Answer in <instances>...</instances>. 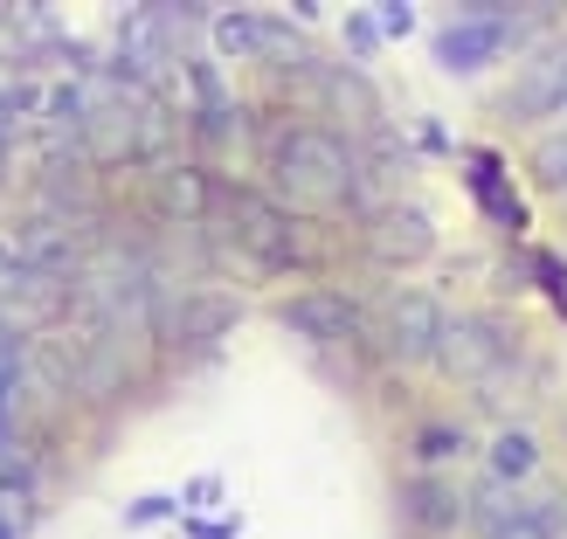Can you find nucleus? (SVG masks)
I'll return each mask as SVG.
<instances>
[{
    "instance_id": "1",
    "label": "nucleus",
    "mask_w": 567,
    "mask_h": 539,
    "mask_svg": "<svg viewBox=\"0 0 567 539\" xmlns=\"http://www.w3.org/2000/svg\"><path fill=\"white\" fill-rule=\"evenodd\" d=\"M270 194L284 208H339L360 194V166L347 138L326 125H298L270 146Z\"/></svg>"
},
{
    "instance_id": "2",
    "label": "nucleus",
    "mask_w": 567,
    "mask_h": 539,
    "mask_svg": "<svg viewBox=\"0 0 567 539\" xmlns=\"http://www.w3.org/2000/svg\"><path fill=\"white\" fill-rule=\"evenodd\" d=\"M215 201H221V215H229V236H236L257 263H291V257H298V242H291V215H284L270 194L221 187Z\"/></svg>"
},
{
    "instance_id": "3",
    "label": "nucleus",
    "mask_w": 567,
    "mask_h": 539,
    "mask_svg": "<svg viewBox=\"0 0 567 539\" xmlns=\"http://www.w3.org/2000/svg\"><path fill=\"white\" fill-rule=\"evenodd\" d=\"M471 526H477V539H560L554 532V512L547 505H533V498H513L492 477V485H477L471 491Z\"/></svg>"
},
{
    "instance_id": "4",
    "label": "nucleus",
    "mask_w": 567,
    "mask_h": 539,
    "mask_svg": "<svg viewBox=\"0 0 567 539\" xmlns=\"http://www.w3.org/2000/svg\"><path fill=\"white\" fill-rule=\"evenodd\" d=\"M443 304L430 291H394L388 298V353L394 360H443Z\"/></svg>"
},
{
    "instance_id": "5",
    "label": "nucleus",
    "mask_w": 567,
    "mask_h": 539,
    "mask_svg": "<svg viewBox=\"0 0 567 539\" xmlns=\"http://www.w3.org/2000/svg\"><path fill=\"white\" fill-rule=\"evenodd\" d=\"M284 325H291L298 339H311V346H353L360 311H353L347 291H298L291 304H284Z\"/></svg>"
},
{
    "instance_id": "6",
    "label": "nucleus",
    "mask_w": 567,
    "mask_h": 539,
    "mask_svg": "<svg viewBox=\"0 0 567 539\" xmlns=\"http://www.w3.org/2000/svg\"><path fill=\"white\" fill-rule=\"evenodd\" d=\"M443 360H450V374H457V381H492L498 366L513 360V346H505L498 325H485V319H450Z\"/></svg>"
},
{
    "instance_id": "7",
    "label": "nucleus",
    "mask_w": 567,
    "mask_h": 539,
    "mask_svg": "<svg viewBox=\"0 0 567 539\" xmlns=\"http://www.w3.org/2000/svg\"><path fill=\"white\" fill-rule=\"evenodd\" d=\"M505 8H485V14H471V21H457V28H443V42H436V55L450 70H477V63H492L498 55V42H505V21H498Z\"/></svg>"
},
{
    "instance_id": "8",
    "label": "nucleus",
    "mask_w": 567,
    "mask_h": 539,
    "mask_svg": "<svg viewBox=\"0 0 567 539\" xmlns=\"http://www.w3.org/2000/svg\"><path fill=\"white\" fill-rule=\"evenodd\" d=\"M430 215H415V208H388L381 221H374V249H381V257H394V263H402V257H430Z\"/></svg>"
},
{
    "instance_id": "9",
    "label": "nucleus",
    "mask_w": 567,
    "mask_h": 539,
    "mask_svg": "<svg viewBox=\"0 0 567 539\" xmlns=\"http://www.w3.org/2000/svg\"><path fill=\"white\" fill-rule=\"evenodd\" d=\"M409 512H415L422 532H450V526L471 512V498H464L457 485H443V477H422V485L409 491Z\"/></svg>"
},
{
    "instance_id": "10",
    "label": "nucleus",
    "mask_w": 567,
    "mask_h": 539,
    "mask_svg": "<svg viewBox=\"0 0 567 539\" xmlns=\"http://www.w3.org/2000/svg\"><path fill=\"white\" fill-rule=\"evenodd\" d=\"M519 111H560L567 104V49L560 55H547V63H533L526 76H519V97H513Z\"/></svg>"
},
{
    "instance_id": "11",
    "label": "nucleus",
    "mask_w": 567,
    "mask_h": 539,
    "mask_svg": "<svg viewBox=\"0 0 567 539\" xmlns=\"http://www.w3.org/2000/svg\"><path fill=\"white\" fill-rule=\"evenodd\" d=\"M533 470H540V443H533L526 429H505L492 443V477H498V485H526Z\"/></svg>"
},
{
    "instance_id": "12",
    "label": "nucleus",
    "mask_w": 567,
    "mask_h": 539,
    "mask_svg": "<svg viewBox=\"0 0 567 539\" xmlns=\"http://www.w3.org/2000/svg\"><path fill=\"white\" fill-rule=\"evenodd\" d=\"M471 187L485 194V208L505 221V229H519V201L505 194V174H498V159H492V153H477V159H471Z\"/></svg>"
},
{
    "instance_id": "13",
    "label": "nucleus",
    "mask_w": 567,
    "mask_h": 539,
    "mask_svg": "<svg viewBox=\"0 0 567 539\" xmlns=\"http://www.w3.org/2000/svg\"><path fill=\"white\" fill-rule=\"evenodd\" d=\"M14 387H21V339H0V422L14 408Z\"/></svg>"
},
{
    "instance_id": "14",
    "label": "nucleus",
    "mask_w": 567,
    "mask_h": 539,
    "mask_svg": "<svg viewBox=\"0 0 567 539\" xmlns=\"http://www.w3.org/2000/svg\"><path fill=\"white\" fill-rule=\"evenodd\" d=\"M533 159H540V174H547L554 187H567V132L540 138V153H533Z\"/></svg>"
},
{
    "instance_id": "15",
    "label": "nucleus",
    "mask_w": 567,
    "mask_h": 539,
    "mask_svg": "<svg viewBox=\"0 0 567 539\" xmlns=\"http://www.w3.org/2000/svg\"><path fill=\"white\" fill-rule=\"evenodd\" d=\"M457 443H464L457 429H430V436H422V457H430V464H443V457H450Z\"/></svg>"
},
{
    "instance_id": "16",
    "label": "nucleus",
    "mask_w": 567,
    "mask_h": 539,
    "mask_svg": "<svg viewBox=\"0 0 567 539\" xmlns=\"http://www.w3.org/2000/svg\"><path fill=\"white\" fill-rule=\"evenodd\" d=\"M8 146H14V104L0 97V166H8Z\"/></svg>"
}]
</instances>
